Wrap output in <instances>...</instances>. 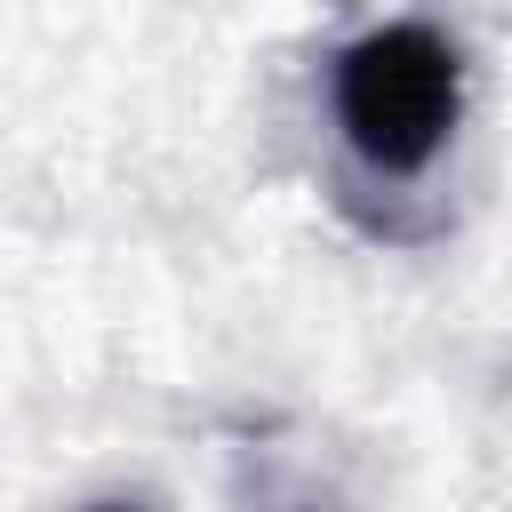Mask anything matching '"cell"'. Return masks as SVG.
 Wrapping results in <instances>:
<instances>
[{"instance_id": "cell-1", "label": "cell", "mask_w": 512, "mask_h": 512, "mask_svg": "<svg viewBox=\"0 0 512 512\" xmlns=\"http://www.w3.org/2000/svg\"><path fill=\"white\" fill-rule=\"evenodd\" d=\"M328 112H336L344 152L368 176L416 184L464 120V48L424 16H392L360 32L352 48H336Z\"/></svg>"}]
</instances>
